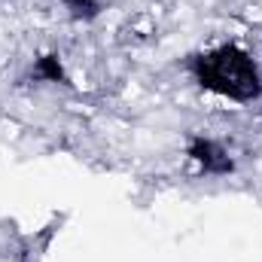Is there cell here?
I'll list each match as a JSON object with an SVG mask.
<instances>
[{"label":"cell","mask_w":262,"mask_h":262,"mask_svg":"<svg viewBox=\"0 0 262 262\" xmlns=\"http://www.w3.org/2000/svg\"><path fill=\"white\" fill-rule=\"evenodd\" d=\"M195 82L220 98L250 104L262 98V70L253 55L235 43H220L207 52H198L189 61Z\"/></svg>","instance_id":"obj_1"},{"label":"cell","mask_w":262,"mask_h":262,"mask_svg":"<svg viewBox=\"0 0 262 262\" xmlns=\"http://www.w3.org/2000/svg\"><path fill=\"white\" fill-rule=\"evenodd\" d=\"M186 156L198 165L201 174H210V177H223V174H232V171H235L232 156H229L216 140H210V137H192Z\"/></svg>","instance_id":"obj_2"},{"label":"cell","mask_w":262,"mask_h":262,"mask_svg":"<svg viewBox=\"0 0 262 262\" xmlns=\"http://www.w3.org/2000/svg\"><path fill=\"white\" fill-rule=\"evenodd\" d=\"M34 76L43 79V82H67V73H64V67H61V58H58L55 52L37 58V64H34Z\"/></svg>","instance_id":"obj_3"},{"label":"cell","mask_w":262,"mask_h":262,"mask_svg":"<svg viewBox=\"0 0 262 262\" xmlns=\"http://www.w3.org/2000/svg\"><path fill=\"white\" fill-rule=\"evenodd\" d=\"M64 3H67V9H70L73 18H95L101 12V3L98 0H64Z\"/></svg>","instance_id":"obj_4"}]
</instances>
